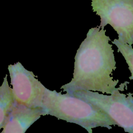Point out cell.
Returning a JSON list of instances; mask_svg holds the SVG:
<instances>
[{
	"label": "cell",
	"mask_w": 133,
	"mask_h": 133,
	"mask_svg": "<svg viewBox=\"0 0 133 133\" xmlns=\"http://www.w3.org/2000/svg\"><path fill=\"white\" fill-rule=\"evenodd\" d=\"M105 30L99 27L89 30L86 38L77 50L73 78L60 88L72 95L77 90H90L110 95L124 91L129 82L116 87L118 79L111 76L116 62L112 45Z\"/></svg>",
	"instance_id": "obj_1"
},
{
	"label": "cell",
	"mask_w": 133,
	"mask_h": 133,
	"mask_svg": "<svg viewBox=\"0 0 133 133\" xmlns=\"http://www.w3.org/2000/svg\"><path fill=\"white\" fill-rule=\"evenodd\" d=\"M42 115H50L68 122L75 123L89 133L97 127L112 128L116 125L106 113L97 106L73 95L62 94L55 90L45 89L40 107Z\"/></svg>",
	"instance_id": "obj_2"
},
{
	"label": "cell",
	"mask_w": 133,
	"mask_h": 133,
	"mask_svg": "<svg viewBox=\"0 0 133 133\" xmlns=\"http://www.w3.org/2000/svg\"><path fill=\"white\" fill-rule=\"evenodd\" d=\"M93 11L100 17L98 26L110 24L118 34V39L133 44V0H92Z\"/></svg>",
	"instance_id": "obj_3"
},
{
	"label": "cell",
	"mask_w": 133,
	"mask_h": 133,
	"mask_svg": "<svg viewBox=\"0 0 133 133\" xmlns=\"http://www.w3.org/2000/svg\"><path fill=\"white\" fill-rule=\"evenodd\" d=\"M72 95L100 109L125 132L133 133V94L119 91L110 95L97 91L79 90Z\"/></svg>",
	"instance_id": "obj_4"
},
{
	"label": "cell",
	"mask_w": 133,
	"mask_h": 133,
	"mask_svg": "<svg viewBox=\"0 0 133 133\" xmlns=\"http://www.w3.org/2000/svg\"><path fill=\"white\" fill-rule=\"evenodd\" d=\"M8 70L15 102L30 108H40L46 87L19 62L9 64Z\"/></svg>",
	"instance_id": "obj_5"
},
{
	"label": "cell",
	"mask_w": 133,
	"mask_h": 133,
	"mask_svg": "<svg viewBox=\"0 0 133 133\" xmlns=\"http://www.w3.org/2000/svg\"><path fill=\"white\" fill-rule=\"evenodd\" d=\"M42 115L41 108H30L15 102L2 133H24Z\"/></svg>",
	"instance_id": "obj_6"
},
{
	"label": "cell",
	"mask_w": 133,
	"mask_h": 133,
	"mask_svg": "<svg viewBox=\"0 0 133 133\" xmlns=\"http://www.w3.org/2000/svg\"><path fill=\"white\" fill-rule=\"evenodd\" d=\"M15 102L12 88L8 84L6 74L0 87V129L3 128Z\"/></svg>",
	"instance_id": "obj_7"
},
{
	"label": "cell",
	"mask_w": 133,
	"mask_h": 133,
	"mask_svg": "<svg viewBox=\"0 0 133 133\" xmlns=\"http://www.w3.org/2000/svg\"><path fill=\"white\" fill-rule=\"evenodd\" d=\"M124 57L128 66V69L131 73V76L129 77L130 80L133 81V48L131 45L118 39H114L112 42Z\"/></svg>",
	"instance_id": "obj_8"
}]
</instances>
